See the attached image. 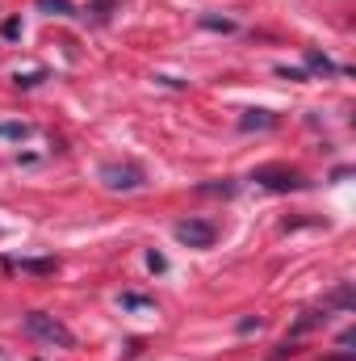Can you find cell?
<instances>
[{
    "label": "cell",
    "instance_id": "6da1fadb",
    "mask_svg": "<svg viewBox=\"0 0 356 361\" xmlns=\"http://www.w3.org/2000/svg\"><path fill=\"white\" fill-rule=\"evenodd\" d=\"M21 328H25V336L42 341V345H51V349H76V332H72L59 315H51V311H30V315L21 319Z\"/></svg>",
    "mask_w": 356,
    "mask_h": 361
},
{
    "label": "cell",
    "instance_id": "7a4b0ae2",
    "mask_svg": "<svg viewBox=\"0 0 356 361\" xmlns=\"http://www.w3.org/2000/svg\"><path fill=\"white\" fill-rule=\"evenodd\" d=\"M96 177L113 193H139V189H147V169L134 164V160H105L96 169Z\"/></svg>",
    "mask_w": 356,
    "mask_h": 361
},
{
    "label": "cell",
    "instance_id": "3957f363",
    "mask_svg": "<svg viewBox=\"0 0 356 361\" xmlns=\"http://www.w3.org/2000/svg\"><path fill=\"white\" fill-rule=\"evenodd\" d=\"M252 180L260 189H272V193H302V189H310L306 173L289 169V164H260V169H252Z\"/></svg>",
    "mask_w": 356,
    "mask_h": 361
},
{
    "label": "cell",
    "instance_id": "277c9868",
    "mask_svg": "<svg viewBox=\"0 0 356 361\" xmlns=\"http://www.w3.org/2000/svg\"><path fill=\"white\" fill-rule=\"evenodd\" d=\"M172 235H177L184 248H214L218 223H210V219H180L177 227H172Z\"/></svg>",
    "mask_w": 356,
    "mask_h": 361
},
{
    "label": "cell",
    "instance_id": "5b68a950",
    "mask_svg": "<svg viewBox=\"0 0 356 361\" xmlns=\"http://www.w3.org/2000/svg\"><path fill=\"white\" fill-rule=\"evenodd\" d=\"M302 59H306V63H302V68H306V76H348V68H340V63H336L331 55H323L319 47H306V55H302Z\"/></svg>",
    "mask_w": 356,
    "mask_h": 361
},
{
    "label": "cell",
    "instance_id": "8992f818",
    "mask_svg": "<svg viewBox=\"0 0 356 361\" xmlns=\"http://www.w3.org/2000/svg\"><path fill=\"white\" fill-rule=\"evenodd\" d=\"M276 126H281V118L272 109H243L239 114V130L243 135H252V130H276Z\"/></svg>",
    "mask_w": 356,
    "mask_h": 361
},
{
    "label": "cell",
    "instance_id": "52a82bcc",
    "mask_svg": "<svg viewBox=\"0 0 356 361\" xmlns=\"http://www.w3.org/2000/svg\"><path fill=\"white\" fill-rule=\"evenodd\" d=\"M8 269H21V273H34V277H55L59 273V261L55 257H21V261H4Z\"/></svg>",
    "mask_w": 356,
    "mask_h": 361
},
{
    "label": "cell",
    "instance_id": "ba28073f",
    "mask_svg": "<svg viewBox=\"0 0 356 361\" xmlns=\"http://www.w3.org/2000/svg\"><path fill=\"white\" fill-rule=\"evenodd\" d=\"M327 315H331L327 307H314V311H306V315H302V319H298V324L289 328V336H285V341H298V336H310L314 328H323V324H327Z\"/></svg>",
    "mask_w": 356,
    "mask_h": 361
},
{
    "label": "cell",
    "instance_id": "9c48e42d",
    "mask_svg": "<svg viewBox=\"0 0 356 361\" xmlns=\"http://www.w3.org/2000/svg\"><path fill=\"white\" fill-rule=\"evenodd\" d=\"M323 307L327 311H352L356 307V290H352V281H340L327 298H323Z\"/></svg>",
    "mask_w": 356,
    "mask_h": 361
},
{
    "label": "cell",
    "instance_id": "30bf717a",
    "mask_svg": "<svg viewBox=\"0 0 356 361\" xmlns=\"http://www.w3.org/2000/svg\"><path fill=\"white\" fill-rule=\"evenodd\" d=\"M34 8L46 13V17H80V8L72 0H34Z\"/></svg>",
    "mask_w": 356,
    "mask_h": 361
},
{
    "label": "cell",
    "instance_id": "8fae6325",
    "mask_svg": "<svg viewBox=\"0 0 356 361\" xmlns=\"http://www.w3.org/2000/svg\"><path fill=\"white\" fill-rule=\"evenodd\" d=\"M197 193H205V197H235L239 193V180H201L197 185Z\"/></svg>",
    "mask_w": 356,
    "mask_h": 361
},
{
    "label": "cell",
    "instance_id": "7c38bea8",
    "mask_svg": "<svg viewBox=\"0 0 356 361\" xmlns=\"http://www.w3.org/2000/svg\"><path fill=\"white\" fill-rule=\"evenodd\" d=\"M197 25H201V30H214V34H235V30H239L231 17H218V13H201Z\"/></svg>",
    "mask_w": 356,
    "mask_h": 361
},
{
    "label": "cell",
    "instance_id": "4fadbf2b",
    "mask_svg": "<svg viewBox=\"0 0 356 361\" xmlns=\"http://www.w3.org/2000/svg\"><path fill=\"white\" fill-rule=\"evenodd\" d=\"M117 307H122V311H155V298H151V294H134V290H126V294L117 298Z\"/></svg>",
    "mask_w": 356,
    "mask_h": 361
},
{
    "label": "cell",
    "instance_id": "5bb4252c",
    "mask_svg": "<svg viewBox=\"0 0 356 361\" xmlns=\"http://www.w3.org/2000/svg\"><path fill=\"white\" fill-rule=\"evenodd\" d=\"M30 135H34L30 122H0V139H8V143H25Z\"/></svg>",
    "mask_w": 356,
    "mask_h": 361
},
{
    "label": "cell",
    "instance_id": "9a60e30c",
    "mask_svg": "<svg viewBox=\"0 0 356 361\" xmlns=\"http://www.w3.org/2000/svg\"><path fill=\"white\" fill-rule=\"evenodd\" d=\"M117 8H122V0H92V4H89V17L96 21V25H105Z\"/></svg>",
    "mask_w": 356,
    "mask_h": 361
},
{
    "label": "cell",
    "instance_id": "2e32d148",
    "mask_svg": "<svg viewBox=\"0 0 356 361\" xmlns=\"http://www.w3.org/2000/svg\"><path fill=\"white\" fill-rule=\"evenodd\" d=\"M42 80H46V68H34V72H17L13 85H17V89H38Z\"/></svg>",
    "mask_w": 356,
    "mask_h": 361
},
{
    "label": "cell",
    "instance_id": "e0dca14e",
    "mask_svg": "<svg viewBox=\"0 0 356 361\" xmlns=\"http://www.w3.org/2000/svg\"><path fill=\"white\" fill-rule=\"evenodd\" d=\"M276 76H281V80H293V85H306V80H310V76H306V68H289V63H281V68H276Z\"/></svg>",
    "mask_w": 356,
    "mask_h": 361
},
{
    "label": "cell",
    "instance_id": "ac0fdd59",
    "mask_svg": "<svg viewBox=\"0 0 356 361\" xmlns=\"http://www.w3.org/2000/svg\"><path fill=\"white\" fill-rule=\"evenodd\" d=\"M260 328H265V319H260V315H243V319L235 324V332H239V336H252V332H260Z\"/></svg>",
    "mask_w": 356,
    "mask_h": 361
},
{
    "label": "cell",
    "instance_id": "d6986e66",
    "mask_svg": "<svg viewBox=\"0 0 356 361\" xmlns=\"http://www.w3.org/2000/svg\"><path fill=\"white\" fill-rule=\"evenodd\" d=\"M147 269H151V273H164V269H168V257L151 248V252H147Z\"/></svg>",
    "mask_w": 356,
    "mask_h": 361
},
{
    "label": "cell",
    "instance_id": "ffe728a7",
    "mask_svg": "<svg viewBox=\"0 0 356 361\" xmlns=\"http://www.w3.org/2000/svg\"><path fill=\"white\" fill-rule=\"evenodd\" d=\"M0 34H4L8 42H13V38H21V21H17V17H8V21L0 25Z\"/></svg>",
    "mask_w": 356,
    "mask_h": 361
},
{
    "label": "cell",
    "instance_id": "44dd1931",
    "mask_svg": "<svg viewBox=\"0 0 356 361\" xmlns=\"http://www.w3.org/2000/svg\"><path fill=\"white\" fill-rule=\"evenodd\" d=\"M155 85H164V89H189V80H177V76H155Z\"/></svg>",
    "mask_w": 356,
    "mask_h": 361
}]
</instances>
